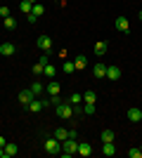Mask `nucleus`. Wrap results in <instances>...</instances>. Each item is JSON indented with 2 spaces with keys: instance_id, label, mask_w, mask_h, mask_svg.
Segmentation results:
<instances>
[{
  "instance_id": "1",
  "label": "nucleus",
  "mask_w": 142,
  "mask_h": 158,
  "mask_svg": "<svg viewBox=\"0 0 142 158\" xmlns=\"http://www.w3.org/2000/svg\"><path fill=\"white\" fill-rule=\"evenodd\" d=\"M76 151H78V139L76 137H67L62 142V156H71Z\"/></svg>"
},
{
  "instance_id": "2",
  "label": "nucleus",
  "mask_w": 142,
  "mask_h": 158,
  "mask_svg": "<svg viewBox=\"0 0 142 158\" xmlns=\"http://www.w3.org/2000/svg\"><path fill=\"white\" fill-rule=\"evenodd\" d=\"M45 151L52 153V156H59V153H62V142L57 137H47L45 139Z\"/></svg>"
},
{
  "instance_id": "3",
  "label": "nucleus",
  "mask_w": 142,
  "mask_h": 158,
  "mask_svg": "<svg viewBox=\"0 0 142 158\" xmlns=\"http://www.w3.org/2000/svg\"><path fill=\"white\" fill-rule=\"evenodd\" d=\"M54 109H57V116H59V118H64V120L74 116V106H71V104H64V102H62V104H57Z\"/></svg>"
},
{
  "instance_id": "4",
  "label": "nucleus",
  "mask_w": 142,
  "mask_h": 158,
  "mask_svg": "<svg viewBox=\"0 0 142 158\" xmlns=\"http://www.w3.org/2000/svg\"><path fill=\"white\" fill-rule=\"evenodd\" d=\"M93 76H95V78H107V64L97 61V64L93 66Z\"/></svg>"
},
{
  "instance_id": "5",
  "label": "nucleus",
  "mask_w": 142,
  "mask_h": 158,
  "mask_svg": "<svg viewBox=\"0 0 142 158\" xmlns=\"http://www.w3.org/2000/svg\"><path fill=\"white\" fill-rule=\"evenodd\" d=\"M38 47H41L43 52H50V50H52V38H50V35H41V38H38Z\"/></svg>"
},
{
  "instance_id": "6",
  "label": "nucleus",
  "mask_w": 142,
  "mask_h": 158,
  "mask_svg": "<svg viewBox=\"0 0 142 158\" xmlns=\"http://www.w3.org/2000/svg\"><path fill=\"white\" fill-rule=\"evenodd\" d=\"M107 78L109 80H118V78H121V69H118L116 64H109L107 66Z\"/></svg>"
},
{
  "instance_id": "7",
  "label": "nucleus",
  "mask_w": 142,
  "mask_h": 158,
  "mask_svg": "<svg viewBox=\"0 0 142 158\" xmlns=\"http://www.w3.org/2000/svg\"><path fill=\"white\" fill-rule=\"evenodd\" d=\"M26 109H28V111H31V113H41L43 111V109H45V106H43V102H38V99H31V102H28V104H26Z\"/></svg>"
},
{
  "instance_id": "8",
  "label": "nucleus",
  "mask_w": 142,
  "mask_h": 158,
  "mask_svg": "<svg viewBox=\"0 0 142 158\" xmlns=\"http://www.w3.org/2000/svg\"><path fill=\"white\" fill-rule=\"evenodd\" d=\"M114 24H116V28H118L121 33H128V31H130V24H128V19H126V17H116Z\"/></svg>"
},
{
  "instance_id": "9",
  "label": "nucleus",
  "mask_w": 142,
  "mask_h": 158,
  "mask_svg": "<svg viewBox=\"0 0 142 158\" xmlns=\"http://www.w3.org/2000/svg\"><path fill=\"white\" fill-rule=\"evenodd\" d=\"M128 120H130V123H140V120H142V111L137 109V106L128 109Z\"/></svg>"
},
{
  "instance_id": "10",
  "label": "nucleus",
  "mask_w": 142,
  "mask_h": 158,
  "mask_svg": "<svg viewBox=\"0 0 142 158\" xmlns=\"http://www.w3.org/2000/svg\"><path fill=\"white\" fill-rule=\"evenodd\" d=\"M45 64H47V57H41V59L33 64V76H43V71H45Z\"/></svg>"
},
{
  "instance_id": "11",
  "label": "nucleus",
  "mask_w": 142,
  "mask_h": 158,
  "mask_svg": "<svg viewBox=\"0 0 142 158\" xmlns=\"http://www.w3.org/2000/svg\"><path fill=\"white\" fill-rule=\"evenodd\" d=\"M17 52V47L12 45V43H0V54L2 57H10V54H14Z\"/></svg>"
},
{
  "instance_id": "12",
  "label": "nucleus",
  "mask_w": 142,
  "mask_h": 158,
  "mask_svg": "<svg viewBox=\"0 0 142 158\" xmlns=\"http://www.w3.org/2000/svg\"><path fill=\"white\" fill-rule=\"evenodd\" d=\"M74 66H76V71H83V69L88 66V57H85V54H78L74 59Z\"/></svg>"
},
{
  "instance_id": "13",
  "label": "nucleus",
  "mask_w": 142,
  "mask_h": 158,
  "mask_svg": "<svg viewBox=\"0 0 142 158\" xmlns=\"http://www.w3.org/2000/svg\"><path fill=\"white\" fill-rule=\"evenodd\" d=\"M33 97H36V94L31 92V87H28V90H21V92H19V102H21L24 106H26V104H28V102H31Z\"/></svg>"
},
{
  "instance_id": "14",
  "label": "nucleus",
  "mask_w": 142,
  "mask_h": 158,
  "mask_svg": "<svg viewBox=\"0 0 142 158\" xmlns=\"http://www.w3.org/2000/svg\"><path fill=\"white\" fill-rule=\"evenodd\" d=\"M102 153H104V156H114V153H116L114 142H104V144H102Z\"/></svg>"
},
{
  "instance_id": "15",
  "label": "nucleus",
  "mask_w": 142,
  "mask_h": 158,
  "mask_svg": "<svg viewBox=\"0 0 142 158\" xmlns=\"http://www.w3.org/2000/svg\"><path fill=\"white\" fill-rule=\"evenodd\" d=\"M2 26H5L7 31H14V28H17V19L10 14V17H5V19H2Z\"/></svg>"
},
{
  "instance_id": "16",
  "label": "nucleus",
  "mask_w": 142,
  "mask_h": 158,
  "mask_svg": "<svg viewBox=\"0 0 142 158\" xmlns=\"http://www.w3.org/2000/svg\"><path fill=\"white\" fill-rule=\"evenodd\" d=\"M76 153H81V156H90V153H93V146L85 144V142H78V151H76Z\"/></svg>"
},
{
  "instance_id": "17",
  "label": "nucleus",
  "mask_w": 142,
  "mask_h": 158,
  "mask_svg": "<svg viewBox=\"0 0 142 158\" xmlns=\"http://www.w3.org/2000/svg\"><path fill=\"white\" fill-rule=\"evenodd\" d=\"M17 151H19V149H17V144H12V142H7V144H5V158L17 156Z\"/></svg>"
},
{
  "instance_id": "18",
  "label": "nucleus",
  "mask_w": 142,
  "mask_h": 158,
  "mask_svg": "<svg viewBox=\"0 0 142 158\" xmlns=\"http://www.w3.org/2000/svg\"><path fill=\"white\" fill-rule=\"evenodd\" d=\"M107 50H109V45H107V43H104V40L95 45V54H97V57H104V54H107Z\"/></svg>"
},
{
  "instance_id": "19",
  "label": "nucleus",
  "mask_w": 142,
  "mask_h": 158,
  "mask_svg": "<svg viewBox=\"0 0 142 158\" xmlns=\"http://www.w3.org/2000/svg\"><path fill=\"white\" fill-rule=\"evenodd\" d=\"M43 14H45V7H43L41 2H36V5H33V10H31V17H36V19H41Z\"/></svg>"
},
{
  "instance_id": "20",
  "label": "nucleus",
  "mask_w": 142,
  "mask_h": 158,
  "mask_svg": "<svg viewBox=\"0 0 142 158\" xmlns=\"http://www.w3.org/2000/svg\"><path fill=\"white\" fill-rule=\"evenodd\" d=\"M52 137H57L59 142H64V139L69 137V130H67V127H57V130L52 132Z\"/></svg>"
},
{
  "instance_id": "21",
  "label": "nucleus",
  "mask_w": 142,
  "mask_h": 158,
  "mask_svg": "<svg viewBox=\"0 0 142 158\" xmlns=\"http://www.w3.org/2000/svg\"><path fill=\"white\" fill-rule=\"evenodd\" d=\"M45 90H47V94H59V92H62V85L52 80V83H50V85H47Z\"/></svg>"
},
{
  "instance_id": "22",
  "label": "nucleus",
  "mask_w": 142,
  "mask_h": 158,
  "mask_svg": "<svg viewBox=\"0 0 142 158\" xmlns=\"http://www.w3.org/2000/svg\"><path fill=\"white\" fill-rule=\"evenodd\" d=\"M19 10L24 14H31V10H33V2H28V0H21L19 2Z\"/></svg>"
},
{
  "instance_id": "23",
  "label": "nucleus",
  "mask_w": 142,
  "mask_h": 158,
  "mask_svg": "<svg viewBox=\"0 0 142 158\" xmlns=\"http://www.w3.org/2000/svg\"><path fill=\"white\" fill-rule=\"evenodd\" d=\"M95 99H97V94H95L93 90H88V92H83V102H85V104H95Z\"/></svg>"
},
{
  "instance_id": "24",
  "label": "nucleus",
  "mask_w": 142,
  "mask_h": 158,
  "mask_svg": "<svg viewBox=\"0 0 142 158\" xmlns=\"http://www.w3.org/2000/svg\"><path fill=\"white\" fill-rule=\"evenodd\" d=\"M100 139H102V144H104V142H114V132H111V130H104L100 135Z\"/></svg>"
},
{
  "instance_id": "25",
  "label": "nucleus",
  "mask_w": 142,
  "mask_h": 158,
  "mask_svg": "<svg viewBox=\"0 0 142 158\" xmlns=\"http://www.w3.org/2000/svg\"><path fill=\"white\" fill-rule=\"evenodd\" d=\"M43 90H45V85H43V83H38V80H36L33 85H31V92H33V94H41Z\"/></svg>"
},
{
  "instance_id": "26",
  "label": "nucleus",
  "mask_w": 142,
  "mask_h": 158,
  "mask_svg": "<svg viewBox=\"0 0 142 158\" xmlns=\"http://www.w3.org/2000/svg\"><path fill=\"white\" fill-rule=\"evenodd\" d=\"M62 71H64V73H74V71H76L74 61H64V66H62Z\"/></svg>"
},
{
  "instance_id": "27",
  "label": "nucleus",
  "mask_w": 142,
  "mask_h": 158,
  "mask_svg": "<svg viewBox=\"0 0 142 158\" xmlns=\"http://www.w3.org/2000/svg\"><path fill=\"white\" fill-rule=\"evenodd\" d=\"M83 102V94H71V99H69V104L74 106V104H81Z\"/></svg>"
},
{
  "instance_id": "28",
  "label": "nucleus",
  "mask_w": 142,
  "mask_h": 158,
  "mask_svg": "<svg viewBox=\"0 0 142 158\" xmlns=\"http://www.w3.org/2000/svg\"><path fill=\"white\" fill-rule=\"evenodd\" d=\"M83 113L93 116V113H95V104H83Z\"/></svg>"
},
{
  "instance_id": "29",
  "label": "nucleus",
  "mask_w": 142,
  "mask_h": 158,
  "mask_svg": "<svg viewBox=\"0 0 142 158\" xmlns=\"http://www.w3.org/2000/svg\"><path fill=\"white\" fill-rule=\"evenodd\" d=\"M128 156H130V158H142V149H130Z\"/></svg>"
},
{
  "instance_id": "30",
  "label": "nucleus",
  "mask_w": 142,
  "mask_h": 158,
  "mask_svg": "<svg viewBox=\"0 0 142 158\" xmlns=\"http://www.w3.org/2000/svg\"><path fill=\"white\" fill-rule=\"evenodd\" d=\"M57 104H62L59 94H52V97H50V106H57Z\"/></svg>"
},
{
  "instance_id": "31",
  "label": "nucleus",
  "mask_w": 142,
  "mask_h": 158,
  "mask_svg": "<svg viewBox=\"0 0 142 158\" xmlns=\"http://www.w3.org/2000/svg\"><path fill=\"white\" fill-rule=\"evenodd\" d=\"M43 73H45V76H54V66L52 64H45V71H43Z\"/></svg>"
},
{
  "instance_id": "32",
  "label": "nucleus",
  "mask_w": 142,
  "mask_h": 158,
  "mask_svg": "<svg viewBox=\"0 0 142 158\" xmlns=\"http://www.w3.org/2000/svg\"><path fill=\"white\" fill-rule=\"evenodd\" d=\"M0 17H2V19H5V17H10V7H7V5L0 7Z\"/></svg>"
},
{
  "instance_id": "33",
  "label": "nucleus",
  "mask_w": 142,
  "mask_h": 158,
  "mask_svg": "<svg viewBox=\"0 0 142 158\" xmlns=\"http://www.w3.org/2000/svg\"><path fill=\"white\" fill-rule=\"evenodd\" d=\"M5 144H7V139L2 137V135H0V149H5Z\"/></svg>"
},
{
  "instance_id": "34",
  "label": "nucleus",
  "mask_w": 142,
  "mask_h": 158,
  "mask_svg": "<svg viewBox=\"0 0 142 158\" xmlns=\"http://www.w3.org/2000/svg\"><path fill=\"white\" fill-rule=\"evenodd\" d=\"M0 158H5V149H0Z\"/></svg>"
},
{
  "instance_id": "35",
  "label": "nucleus",
  "mask_w": 142,
  "mask_h": 158,
  "mask_svg": "<svg viewBox=\"0 0 142 158\" xmlns=\"http://www.w3.org/2000/svg\"><path fill=\"white\" fill-rule=\"evenodd\" d=\"M28 2H33V5H36V2H38V0H28Z\"/></svg>"
},
{
  "instance_id": "36",
  "label": "nucleus",
  "mask_w": 142,
  "mask_h": 158,
  "mask_svg": "<svg viewBox=\"0 0 142 158\" xmlns=\"http://www.w3.org/2000/svg\"><path fill=\"white\" fill-rule=\"evenodd\" d=\"M140 19H142V10H140Z\"/></svg>"
},
{
  "instance_id": "37",
  "label": "nucleus",
  "mask_w": 142,
  "mask_h": 158,
  "mask_svg": "<svg viewBox=\"0 0 142 158\" xmlns=\"http://www.w3.org/2000/svg\"><path fill=\"white\" fill-rule=\"evenodd\" d=\"M140 149H142V146H140Z\"/></svg>"
}]
</instances>
